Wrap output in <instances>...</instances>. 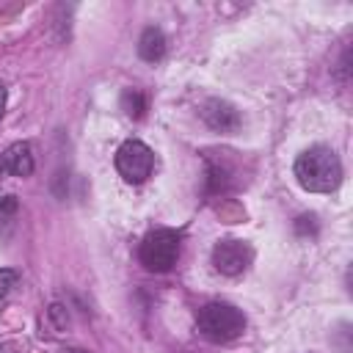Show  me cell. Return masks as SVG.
Wrapping results in <instances>:
<instances>
[{
    "mask_svg": "<svg viewBox=\"0 0 353 353\" xmlns=\"http://www.w3.org/2000/svg\"><path fill=\"white\" fill-rule=\"evenodd\" d=\"M295 179L309 193H331L342 182V163L334 149L328 146H312L298 154L295 160Z\"/></svg>",
    "mask_w": 353,
    "mask_h": 353,
    "instance_id": "obj_1",
    "label": "cell"
},
{
    "mask_svg": "<svg viewBox=\"0 0 353 353\" xmlns=\"http://www.w3.org/2000/svg\"><path fill=\"white\" fill-rule=\"evenodd\" d=\"M196 328H199V334L207 342L223 345V342L237 339L245 331V314L237 306H232V303L212 301V303H207V306L199 309Z\"/></svg>",
    "mask_w": 353,
    "mask_h": 353,
    "instance_id": "obj_2",
    "label": "cell"
},
{
    "mask_svg": "<svg viewBox=\"0 0 353 353\" xmlns=\"http://www.w3.org/2000/svg\"><path fill=\"white\" fill-rule=\"evenodd\" d=\"M138 259L149 273H168L179 259V234L174 229H154L141 240Z\"/></svg>",
    "mask_w": 353,
    "mask_h": 353,
    "instance_id": "obj_3",
    "label": "cell"
},
{
    "mask_svg": "<svg viewBox=\"0 0 353 353\" xmlns=\"http://www.w3.org/2000/svg\"><path fill=\"white\" fill-rule=\"evenodd\" d=\"M116 171L121 174L124 182L130 185H141L152 176L154 171V152L138 141V138H130L124 141L119 149H116Z\"/></svg>",
    "mask_w": 353,
    "mask_h": 353,
    "instance_id": "obj_4",
    "label": "cell"
},
{
    "mask_svg": "<svg viewBox=\"0 0 353 353\" xmlns=\"http://www.w3.org/2000/svg\"><path fill=\"white\" fill-rule=\"evenodd\" d=\"M254 259V251L243 240H218L212 245V265L223 276H240Z\"/></svg>",
    "mask_w": 353,
    "mask_h": 353,
    "instance_id": "obj_5",
    "label": "cell"
},
{
    "mask_svg": "<svg viewBox=\"0 0 353 353\" xmlns=\"http://www.w3.org/2000/svg\"><path fill=\"white\" fill-rule=\"evenodd\" d=\"M199 116H201V121H204L210 130H215V132H237L240 124H243L237 108L229 105L226 99H207V102L199 108Z\"/></svg>",
    "mask_w": 353,
    "mask_h": 353,
    "instance_id": "obj_6",
    "label": "cell"
},
{
    "mask_svg": "<svg viewBox=\"0 0 353 353\" xmlns=\"http://www.w3.org/2000/svg\"><path fill=\"white\" fill-rule=\"evenodd\" d=\"M33 149L30 143H11L0 154V179L3 176H28L33 174Z\"/></svg>",
    "mask_w": 353,
    "mask_h": 353,
    "instance_id": "obj_7",
    "label": "cell"
},
{
    "mask_svg": "<svg viewBox=\"0 0 353 353\" xmlns=\"http://www.w3.org/2000/svg\"><path fill=\"white\" fill-rule=\"evenodd\" d=\"M232 185H234V171L221 157L215 160L212 154H207V193L210 196H221Z\"/></svg>",
    "mask_w": 353,
    "mask_h": 353,
    "instance_id": "obj_8",
    "label": "cell"
},
{
    "mask_svg": "<svg viewBox=\"0 0 353 353\" xmlns=\"http://www.w3.org/2000/svg\"><path fill=\"white\" fill-rule=\"evenodd\" d=\"M138 55H141L143 61H149V63L160 61V58L165 55V36H163V30L146 28V30L141 33V39H138Z\"/></svg>",
    "mask_w": 353,
    "mask_h": 353,
    "instance_id": "obj_9",
    "label": "cell"
},
{
    "mask_svg": "<svg viewBox=\"0 0 353 353\" xmlns=\"http://www.w3.org/2000/svg\"><path fill=\"white\" fill-rule=\"evenodd\" d=\"M121 110L130 119H143V113H146V97L138 88H124V94H121Z\"/></svg>",
    "mask_w": 353,
    "mask_h": 353,
    "instance_id": "obj_10",
    "label": "cell"
},
{
    "mask_svg": "<svg viewBox=\"0 0 353 353\" xmlns=\"http://www.w3.org/2000/svg\"><path fill=\"white\" fill-rule=\"evenodd\" d=\"M47 317L55 323V328H58V331L69 328V312H66V306H63V303H52V306L47 309Z\"/></svg>",
    "mask_w": 353,
    "mask_h": 353,
    "instance_id": "obj_11",
    "label": "cell"
},
{
    "mask_svg": "<svg viewBox=\"0 0 353 353\" xmlns=\"http://www.w3.org/2000/svg\"><path fill=\"white\" fill-rule=\"evenodd\" d=\"M17 281H19V273H17V270H11V268H0V301L17 287Z\"/></svg>",
    "mask_w": 353,
    "mask_h": 353,
    "instance_id": "obj_12",
    "label": "cell"
},
{
    "mask_svg": "<svg viewBox=\"0 0 353 353\" xmlns=\"http://www.w3.org/2000/svg\"><path fill=\"white\" fill-rule=\"evenodd\" d=\"M295 232L298 234H314L317 232V218L314 215H301L295 221Z\"/></svg>",
    "mask_w": 353,
    "mask_h": 353,
    "instance_id": "obj_13",
    "label": "cell"
},
{
    "mask_svg": "<svg viewBox=\"0 0 353 353\" xmlns=\"http://www.w3.org/2000/svg\"><path fill=\"white\" fill-rule=\"evenodd\" d=\"M11 212H17V199L14 196H3L0 199V218H6Z\"/></svg>",
    "mask_w": 353,
    "mask_h": 353,
    "instance_id": "obj_14",
    "label": "cell"
},
{
    "mask_svg": "<svg viewBox=\"0 0 353 353\" xmlns=\"http://www.w3.org/2000/svg\"><path fill=\"white\" fill-rule=\"evenodd\" d=\"M0 353H19V345H14V342H6V345H0Z\"/></svg>",
    "mask_w": 353,
    "mask_h": 353,
    "instance_id": "obj_15",
    "label": "cell"
},
{
    "mask_svg": "<svg viewBox=\"0 0 353 353\" xmlns=\"http://www.w3.org/2000/svg\"><path fill=\"white\" fill-rule=\"evenodd\" d=\"M3 110H6V85L0 83V119H3Z\"/></svg>",
    "mask_w": 353,
    "mask_h": 353,
    "instance_id": "obj_16",
    "label": "cell"
},
{
    "mask_svg": "<svg viewBox=\"0 0 353 353\" xmlns=\"http://www.w3.org/2000/svg\"><path fill=\"white\" fill-rule=\"evenodd\" d=\"M63 353H88V350H77V347H72V350H63Z\"/></svg>",
    "mask_w": 353,
    "mask_h": 353,
    "instance_id": "obj_17",
    "label": "cell"
}]
</instances>
